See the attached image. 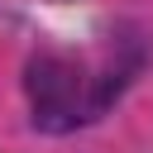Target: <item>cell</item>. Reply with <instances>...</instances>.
Instances as JSON below:
<instances>
[{"instance_id": "cell-1", "label": "cell", "mask_w": 153, "mask_h": 153, "mask_svg": "<svg viewBox=\"0 0 153 153\" xmlns=\"http://www.w3.org/2000/svg\"><path fill=\"white\" fill-rule=\"evenodd\" d=\"M120 91V72L91 76V57H38L29 67V96H33V120L48 129H67L81 120H96L105 100Z\"/></svg>"}]
</instances>
